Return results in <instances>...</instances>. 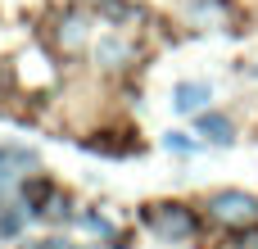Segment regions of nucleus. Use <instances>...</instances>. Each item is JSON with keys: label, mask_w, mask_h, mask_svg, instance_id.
<instances>
[{"label": "nucleus", "mask_w": 258, "mask_h": 249, "mask_svg": "<svg viewBox=\"0 0 258 249\" xmlns=\"http://www.w3.org/2000/svg\"><path fill=\"white\" fill-rule=\"evenodd\" d=\"M63 41H68V45H77V41H82V23H68V32H63Z\"/></svg>", "instance_id": "423d86ee"}, {"label": "nucleus", "mask_w": 258, "mask_h": 249, "mask_svg": "<svg viewBox=\"0 0 258 249\" xmlns=\"http://www.w3.org/2000/svg\"><path fill=\"white\" fill-rule=\"evenodd\" d=\"M209 100H213L209 82H177V86H172V104H177L181 113H195V109H204Z\"/></svg>", "instance_id": "7ed1b4c3"}, {"label": "nucleus", "mask_w": 258, "mask_h": 249, "mask_svg": "<svg viewBox=\"0 0 258 249\" xmlns=\"http://www.w3.org/2000/svg\"><path fill=\"white\" fill-rule=\"evenodd\" d=\"M200 136H209L213 145H231V141H236V127H231V118H222V113H204V118H200Z\"/></svg>", "instance_id": "20e7f679"}, {"label": "nucleus", "mask_w": 258, "mask_h": 249, "mask_svg": "<svg viewBox=\"0 0 258 249\" xmlns=\"http://www.w3.org/2000/svg\"><path fill=\"white\" fill-rule=\"evenodd\" d=\"M163 145H168V150H177V154H190V150H195V141H190L186 132H168V136H163Z\"/></svg>", "instance_id": "39448f33"}, {"label": "nucleus", "mask_w": 258, "mask_h": 249, "mask_svg": "<svg viewBox=\"0 0 258 249\" xmlns=\"http://www.w3.org/2000/svg\"><path fill=\"white\" fill-rule=\"evenodd\" d=\"M209 209H213V218H222V222H231V227L258 222V200L245 195V191H218V195L209 200Z\"/></svg>", "instance_id": "f257e3e1"}, {"label": "nucleus", "mask_w": 258, "mask_h": 249, "mask_svg": "<svg viewBox=\"0 0 258 249\" xmlns=\"http://www.w3.org/2000/svg\"><path fill=\"white\" fill-rule=\"evenodd\" d=\"M0 231H5V236H9V231H18V218H14V213H9V218H0Z\"/></svg>", "instance_id": "0eeeda50"}, {"label": "nucleus", "mask_w": 258, "mask_h": 249, "mask_svg": "<svg viewBox=\"0 0 258 249\" xmlns=\"http://www.w3.org/2000/svg\"><path fill=\"white\" fill-rule=\"evenodd\" d=\"M150 222H154V231L168 236V240H190V236H195V218H190L181 204H163L159 213H150Z\"/></svg>", "instance_id": "f03ea898"}]
</instances>
